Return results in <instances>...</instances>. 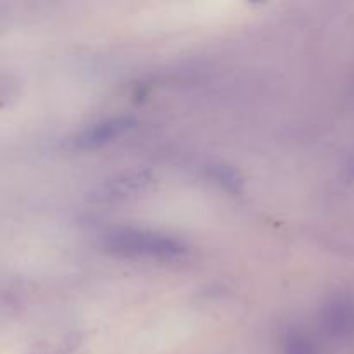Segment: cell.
Returning <instances> with one entry per match:
<instances>
[{"mask_svg":"<svg viewBox=\"0 0 354 354\" xmlns=\"http://www.w3.org/2000/svg\"><path fill=\"white\" fill-rule=\"evenodd\" d=\"M106 248L118 254L156 259H175L185 252V248L173 239L137 230L113 232L106 237Z\"/></svg>","mask_w":354,"mask_h":354,"instance_id":"1","label":"cell"},{"mask_svg":"<svg viewBox=\"0 0 354 354\" xmlns=\"http://www.w3.org/2000/svg\"><path fill=\"white\" fill-rule=\"evenodd\" d=\"M286 354H311V348L303 337H292L287 342Z\"/></svg>","mask_w":354,"mask_h":354,"instance_id":"4","label":"cell"},{"mask_svg":"<svg viewBox=\"0 0 354 354\" xmlns=\"http://www.w3.org/2000/svg\"><path fill=\"white\" fill-rule=\"evenodd\" d=\"M135 127V123L128 118H118V120H109L99 123L97 127H92L90 130H86L85 133H82L76 140V144L80 147H99V145L107 144L109 140H114L120 135L127 133L128 130Z\"/></svg>","mask_w":354,"mask_h":354,"instance_id":"2","label":"cell"},{"mask_svg":"<svg viewBox=\"0 0 354 354\" xmlns=\"http://www.w3.org/2000/svg\"><path fill=\"white\" fill-rule=\"evenodd\" d=\"M325 322H327L330 334L344 337L354 328V308L346 301H337V303L330 304Z\"/></svg>","mask_w":354,"mask_h":354,"instance_id":"3","label":"cell"}]
</instances>
